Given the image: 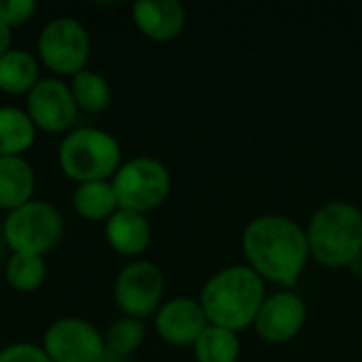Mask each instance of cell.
<instances>
[{"label":"cell","instance_id":"obj_1","mask_svg":"<svg viewBox=\"0 0 362 362\" xmlns=\"http://www.w3.org/2000/svg\"><path fill=\"white\" fill-rule=\"evenodd\" d=\"M248 267L284 288H293L312 259L305 229L284 214H263L252 218L242 235Z\"/></svg>","mask_w":362,"mask_h":362},{"label":"cell","instance_id":"obj_2","mask_svg":"<svg viewBox=\"0 0 362 362\" xmlns=\"http://www.w3.org/2000/svg\"><path fill=\"white\" fill-rule=\"evenodd\" d=\"M265 282L248 265H231L216 272L202 288L199 303L214 327L233 333L255 327L265 301Z\"/></svg>","mask_w":362,"mask_h":362},{"label":"cell","instance_id":"obj_3","mask_svg":"<svg viewBox=\"0 0 362 362\" xmlns=\"http://www.w3.org/2000/svg\"><path fill=\"white\" fill-rule=\"evenodd\" d=\"M310 255L329 269H344L362 252V212L348 202L320 206L308 229Z\"/></svg>","mask_w":362,"mask_h":362},{"label":"cell","instance_id":"obj_4","mask_svg":"<svg viewBox=\"0 0 362 362\" xmlns=\"http://www.w3.org/2000/svg\"><path fill=\"white\" fill-rule=\"evenodd\" d=\"M121 163V144L112 134L100 127H74L57 146V165L62 174L76 185L110 180Z\"/></svg>","mask_w":362,"mask_h":362},{"label":"cell","instance_id":"obj_5","mask_svg":"<svg viewBox=\"0 0 362 362\" xmlns=\"http://www.w3.org/2000/svg\"><path fill=\"white\" fill-rule=\"evenodd\" d=\"M0 233L11 252L45 257L59 244L64 235V218L53 204L32 199L6 212Z\"/></svg>","mask_w":362,"mask_h":362},{"label":"cell","instance_id":"obj_6","mask_svg":"<svg viewBox=\"0 0 362 362\" xmlns=\"http://www.w3.org/2000/svg\"><path fill=\"white\" fill-rule=\"evenodd\" d=\"M121 210L153 212L170 195L172 178L170 170L155 157H134L123 161L117 174L110 178Z\"/></svg>","mask_w":362,"mask_h":362},{"label":"cell","instance_id":"obj_7","mask_svg":"<svg viewBox=\"0 0 362 362\" xmlns=\"http://www.w3.org/2000/svg\"><path fill=\"white\" fill-rule=\"evenodd\" d=\"M38 62L57 78L74 76L87 68L91 55V38L87 28L74 17L49 19L36 40Z\"/></svg>","mask_w":362,"mask_h":362},{"label":"cell","instance_id":"obj_8","mask_svg":"<svg viewBox=\"0 0 362 362\" xmlns=\"http://www.w3.org/2000/svg\"><path fill=\"white\" fill-rule=\"evenodd\" d=\"M165 278L163 272L144 259H136L125 265L115 278V303L123 316L146 320L163 305Z\"/></svg>","mask_w":362,"mask_h":362},{"label":"cell","instance_id":"obj_9","mask_svg":"<svg viewBox=\"0 0 362 362\" xmlns=\"http://www.w3.org/2000/svg\"><path fill=\"white\" fill-rule=\"evenodd\" d=\"M40 348L51 362L106 361V344L100 329L78 316H66L51 322L42 335Z\"/></svg>","mask_w":362,"mask_h":362},{"label":"cell","instance_id":"obj_10","mask_svg":"<svg viewBox=\"0 0 362 362\" xmlns=\"http://www.w3.org/2000/svg\"><path fill=\"white\" fill-rule=\"evenodd\" d=\"M25 112L40 132L68 134L74 129L81 110L66 81L57 76H42L25 95Z\"/></svg>","mask_w":362,"mask_h":362},{"label":"cell","instance_id":"obj_11","mask_svg":"<svg viewBox=\"0 0 362 362\" xmlns=\"http://www.w3.org/2000/svg\"><path fill=\"white\" fill-rule=\"evenodd\" d=\"M308 322V305L295 291H278L267 295L259 316L255 320V329L267 344L280 346L293 341Z\"/></svg>","mask_w":362,"mask_h":362},{"label":"cell","instance_id":"obj_12","mask_svg":"<svg viewBox=\"0 0 362 362\" xmlns=\"http://www.w3.org/2000/svg\"><path fill=\"white\" fill-rule=\"evenodd\" d=\"M206 312L199 299L176 297L163 301L159 312L155 314V331L157 335L174 348H193L199 335L208 329Z\"/></svg>","mask_w":362,"mask_h":362},{"label":"cell","instance_id":"obj_13","mask_svg":"<svg viewBox=\"0 0 362 362\" xmlns=\"http://www.w3.org/2000/svg\"><path fill=\"white\" fill-rule=\"evenodd\" d=\"M132 19L144 38L170 42L182 34L187 11L178 0H138L132 6Z\"/></svg>","mask_w":362,"mask_h":362},{"label":"cell","instance_id":"obj_14","mask_svg":"<svg viewBox=\"0 0 362 362\" xmlns=\"http://www.w3.org/2000/svg\"><path fill=\"white\" fill-rule=\"evenodd\" d=\"M151 225L146 214L132 212V210H117L104 223V238L108 246L127 259H136L151 246Z\"/></svg>","mask_w":362,"mask_h":362},{"label":"cell","instance_id":"obj_15","mask_svg":"<svg viewBox=\"0 0 362 362\" xmlns=\"http://www.w3.org/2000/svg\"><path fill=\"white\" fill-rule=\"evenodd\" d=\"M36 174L25 157H0V210L11 212L34 199Z\"/></svg>","mask_w":362,"mask_h":362},{"label":"cell","instance_id":"obj_16","mask_svg":"<svg viewBox=\"0 0 362 362\" xmlns=\"http://www.w3.org/2000/svg\"><path fill=\"white\" fill-rule=\"evenodd\" d=\"M40 62L25 49H11L0 57V91L6 95H28L40 81Z\"/></svg>","mask_w":362,"mask_h":362},{"label":"cell","instance_id":"obj_17","mask_svg":"<svg viewBox=\"0 0 362 362\" xmlns=\"http://www.w3.org/2000/svg\"><path fill=\"white\" fill-rule=\"evenodd\" d=\"M36 134L25 108L0 106V157H23L34 146Z\"/></svg>","mask_w":362,"mask_h":362},{"label":"cell","instance_id":"obj_18","mask_svg":"<svg viewBox=\"0 0 362 362\" xmlns=\"http://www.w3.org/2000/svg\"><path fill=\"white\" fill-rule=\"evenodd\" d=\"M72 208L74 212L89 223H106L117 210V195L110 180H95L76 185L72 193Z\"/></svg>","mask_w":362,"mask_h":362},{"label":"cell","instance_id":"obj_19","mask_svg":"<svg viewBox=\"0 0 362 362\" xmlns=\"http://www.w3.org/2000/svg\"><path fill=\"white\" fill-rule=\"evenodd\" d=\"M68 85H70V91L78 110L98 115V112H104L112 102V89L108 81L89 68L74 74Z\"/></svg>","mask_w":362,"mask_h":362},{"label":"cell","instance_id":"obj_20","mask_svg":"<svg viewBox=\"0 0 362 362\" xmlns=\"http://www.w3.org/2000/svg\"><path fill=\"white\" fill-rule=\"evenodd\" d=\"M4 280L15 293H34L47 280V261L38 255L11 252L4 265Z\"/></svg>","mask_w":362,"mask_h":362},{"label":"cell","instance_id":"obj_21","mask_svg":"<svg viewBox=\"0 0 362 362\" xmlns=\"http://www.w3.org/2000/svg\"><path fill=\"white\" fill-rule=\"evenodd\" d=\"M240 352L242 344L238 339V333L214 325H208V329L193 346L197 362H238Z\"/></svg>","mask_w":362,"mask_h":362},{"label":"cell","instance_id":"obj_22","mask_svg":"<svg viewBox=\"0 0 362 362\" xmlns=\"http://www.w3.org/2000/svg\"><path fill=\"white\" fill-rule=\"evenodd\" d=\"M144 339H146V325H144V320L121 316L104 333L106 354L129 356V354H134L144 344Z\"/></svg>","mask_w":362,"mask_h":362},{"label":"cell","instance_id":"obj_23","mask_svg":"<svg viewBox=\"0 0 362 362\" xmlns=\"http://www.w3.org/2000/svg\"><path fill=\"white\" fill-rule=\"evenodd\" d=\"M36 8L38 4L34 0H0V23L11 30L21 28L34 17Z\"/></svg>","mask_w":362,"mask_h":362},{"label":"cell","instance_id":"obj_24","mask_svg":"<svg viewBox=\"0 0 362 362\" xmlns=\"http://www.w3.org/2000/svg\"><path fill=\"white\" fill-rule=\"evenodd\" d=\"M0 362H51L45 350L36 344H13L0 350Z\"/></svg>","mask_w":362,"mask_h":362},{"label":"cell","instance_id":"obj_25","mask_svg":"<svg viewBox=\"0 0 362 362\" xmlns=\"http://www.w3.org/2000/svg\"><path fill=\"white\" fill-rule=\"evenodd\" d=\"M13 49V30L0 23V57Z\"/></svg>","mask_w":362,"mask_h":362},{"label":"cell","instance_id":"obj_26","mask_svg":"<svg viewBox=\"0 0 362 362\" xmlns=\"http://www.w3.org/2000/svg\"><path fill=\"white\" fill-rule=\"evenodd\" d=\"M348 269H352V274H354V276L362 278V252L356 257V259H354V261H352V263H350V267H348Z\"/></svg>","mask_w":362,"mask_h":362},{"label":"cell","instance_id":"obj_27","mask_svg":"<svg viewBox=\"0 0 362 362\" xmlns=\"http://www.w3.org/2000/svg\"><path fill=\"white\" fill-rule=\"evenodd\" d=\"M4 248H6V244H4V240H2V233H0V257H2V252H4Z\"/></svg>","mask_w":362,"mask_h":362},{"label":"cell","instance_id":"obj_28","mask_svg":"<svg viewBox=\"0 0 362 362\" xmlns=\"http://www.w3.org/2000/svg\"><path fill=\"white\" fill-rule=\"evenodd\" d=\"M100 362H108V361H100Z\"/></svg>","mask_w":362,"mask_h":362}]
</instances>
